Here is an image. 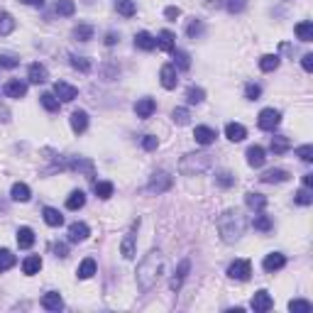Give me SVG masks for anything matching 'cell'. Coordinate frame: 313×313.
<instances>
[{"instance_id": "cell-1", "label": "cell", "mask_w": 313, "mask_h": 313, "mask_svg": "<svg viewBox=\"0 0 313 313\" xmlns=\"http://www.w3.org/2000/svg\"><path fill=\"white\" fill-rule=\"evenodd\" d=\"M162 252H150L147 257L140 262L137 267V282H140V289L142 291H150L152 286L157 284V279L162 276Z\"/></svg>"}, {"instance_id": "cell-2", "label": "cell", "mask_w": 313, "mask_h": 313, "mask_svg": "<svg viewBox=\"0 0 313 313\" xmlns=\"http://www.w3.org/2000/svg\"><path fill=\"white\" fill-rule=\"evenodd\" d=\"M218 228H220V235L225 242H235L242 230H245V218L240 216V211H228L223 218L218 220Z\"/></svg>"}, {"instance_id": "cell-3", "label": "cell", "mask_w": 313, "mask_h": 313, "mask_svg": "<svg viewBox=\"0 0 313 313\" xmlns=\"http://www.w3.org/2000/svg\"><path fill=\"white\" fill-rule=\"evenodd\" d=\"M252 274V264L247 259H235L230 267H228V276L230 279H237V282H247Z\"/></svg>"}, {"instance_id": "cell-4", "label": "cell", "mask_w": 313, "mask_h": 313, "mask_svg": "<svg viewBox=\"0 0 313 313\" xmlns=\"http://www.w3.org/2000/svg\"><path fill=\"white\" fill-rule=\"evenodd\" d=\"M137 228H140V220H135V223H132V228L127 230V235H125V240H123V245H120V252H123V257H125V259H132V257H135Z\"/></svg>"}, {"instance_id": "cell-5", "label": "cell", "mask_w": 313, "mask_h": 313, "mask_svg": "<svg viewBox=\"0 0 313 313\" xmlns=\"http://www.w3.org/2000/svg\"><path fill=\"white\" fill-rule=\"evenodd\" d=\"M259 127L262 130H274L276 125L282 123V113L279 110H274V108H264L262 113H259Z\"/></svg>"}, {"instance_id": "cell-6", "label": "cell", "mask_w": 313, "mask_h": 313, "mask_svg": "<svg viewBox=\"0 0 313 313\" xmlns=\"http://www.w3.org/2000/svg\"><path fill=\"white\" fill-rule=\"evenodd\" d=\"M159 81H162V86L166 88V91H171V88H177V66L174 64H166V66H162V71H159Z\"/></svg>"}, {"instance_id": "cell-7", "label": "cell", "mask_w": 313, "mask_h": 313, "mask_svg": "<svg viewBox=\"0 0 313 313\" xmlns=\"http://www.w3.org/2000/svg\"><path fill=\"white\" fill-rule=\"evenodd\" d=\"M193 137H196V142H198V145H203V147H208V145H213V142H216V137H218V132H216L213 127H205V125H198V127L193 130Z\"/></svg>"}, {"instance_id": "cell-8", "label": "cell", "mask_w": 313, "mask_h": 313, "mask_svg": "<svg viewBox=\"0 0 313 313\" xmlns=\"http://www.w3.org/2000/svg\"><path fill=\"white\" fill-rule=\"evenodd\" d=\"M54 95L59 98V100L68 103V100H74V98L79 95V88H74V86H68V83H64V81H56L54 83Z\"/></svg>"}, {"instance_id": "cell-9", "label": "cell", "mask_w": 313, "mask_h": 313, "mask_svg": "<svg viewBox=\"0 0 313 313\" xmlns=\"http://www.w3.org/2000/svg\"><path fill=\"white\" fill-rule=\"evenodd\" d=\"M5 95L8 98H25V93H27V83L20 81V79H13V81L5 83Z\"/></svg>"}, {"instance_id": "cell-10", "label": "cell", "mask_w": 313, "mask_h": 313, "mask_svg": "<svg viewBox=\"0 0 313 313\" xmlns=\"http://www.w3.org/2000/svg\"><path fill=\"white\" fill-rule=\"evenodd\" d=\"M274 306V301H272V296L267 294V291H257L255 296H252V308L257 313H264V311H269Z\"/></svg>"}, {"instance_id": "cell-11", "label": "cell", "mask_w": 313, "mask_h": 313, "mask_svg": "<svg viewBox=\"0 0 313 313\" xmlns=\"http://www.w3.org/2000/svg\"><path fill=\"white\" fill-rule=\"evenodd\" d=\"M284 264H286L284 255H282V252H272V255L264 257V264H262V267H264V272H279Z\"/></svg>"}, {"instance_id": "cell-12", "label": "cell", "mask_w": 313, "mask_h": 313, "mask_svg": "<svg viewBox=\"0 0 313 313\" xmlns=\"http://www.w3.org/2000/svg\"><path fill=\"white\" fill-rule=\"evenodd\" d=\"M88 235H91V230H88L86 223H74L68 228V242H83Z\"/></svg>"}, {"instance_id": "cell-13", "label": "cell", "mask_w": 313, "mask_h": 313, "mask_svg": "<svg viewBox=\"0 0 313 313\" xmlns=\"http://www.w3.org/2000/svg\"><path fill=\"white\" fill-rule=\"evenodd\" d=\"M225 137H228L230 142H242L247 137V130L240 123H228L225 125Z\"/></svg>"}, {"instance_id": "cell-14", "label": "cell", "mask_w": 313, "mask_h": 313, "mask_svg": "<svg viewBox=\"0 0 313 313\" xmlns=\"http://www.w3.org/2000/svg\"><path fill=\"white\" fill-rule=\"evenodd\" d=\"M154 110H157V103H154L152 98H142V100H137V103H135L137 118H142V120H145V118H150Z\"/></svg>"}, {"instance_id": "cell-15", "label": "cell", "mask_w": 313, "mask_h": 313, "mask_svg": "<svg viewBox=\"0 0 313 313\" xmlns=\"http://www.w3.org/2000/svg\"><path fill=\"white\" fill-rule=\"evenodd\" d=\"M135 47L137 49H142V52H152V49L157 47V40L152 37L150 32H137L135 34Z\"/></svg>"}, {"instance_id": "cell-16", "label": "cell", "mask_w": 313, "mask_h": 313, "mask_svg": "<svg viewBox=\"0 0 313 313\" xmlns=\"http://www.w3.org/2000/svg\"><path fill=\"white\" fill-rule=\"evenodd\" d=\"M264 162H267V157H264V150H262L259 145H255V147H250V150H247V164H250V166L259 169Z\"/></svg>"}, {"instance_id": "cell-17", "label": "cell", "mask_w": 313, "mask_h": 313, "mask_svg": "<svg viewBox=\"0 0 313 313\" xmlns=\"http://www.w3.org/2000/svg\"><path fill=\"white\" fill-rule=\"evenodd\" d=\"M10 196H13V201H17V203H27L29 201V186L27 184H22V181H17V184H13V189H10Z\"/></svg>"}, {"instance_id": "cell-18", "label": "cell", "mask_w": 313, "mask_h": 313, "mask_svg": "<svg viewBox=\"0 0 313 313\" xmlns=\"http://www.w3.org/2000/svg\"><path fill=\"white\" fill-rule=\"evenodd\" d=\"M42 306H44L47 311H59V308L64 306V301H61V294H56V291H49V294H44V296H42Z\"/></svg>"}, {"instance_id": "cell-19", "label": "cell", "mask_w": 313, "mask_h": 313, "mask_svg": "<svg viewBox=\"0 0 313 313\" xmlns=\"http://www.w3.org/2000/svg\"><path fill=\"white\" fill-rule=\"evenodd\" d=\"M171 186V177H166L164 171H159V174H154L150 181V191H157V193H162V191H166Z\"/></svg>"}, {"instance_id": "cell-20", "label": "cell", "mask_w": 313, "mask_h": 313, "mask_svg": "<svg viewBox=\"0 0 313 313\" xmlns=\"http://www.w3.org/2000/svg\"><path fill=\"white\" fill-rule=\"evenodd\" d=\"M86 127H88V115H86L83 110L71 113V130H74V132H83Z\"/></svg>"}, {"instance_id": "cell-21", "label": "cell", "mask_w": 313, "mask_h": 313, "mask_svg": "<svg viewBox=\"0 0 313 313\" xmlns=\"http://www.w3.org/2000/svg\"><path fill=\"white\" fill-rule=\"evenodd\" d=\"M189 259H184L181 264H179V272H174V276H171V289L177 291V289H181V284H184V279H186V274H189Z\"/></svg>"}, {"instance_id": "cell-22", "label": "cell", "mask_w": 313, "mask_h": 313, "mask_svg": "<svg viewBox=\"0 0 313 313\" xmlns=\"http://www.w3.org/2000/svg\"><path fill=\"white\" fill-rule=\"evenodd\" d=\"M286 179H289V174H286L284 169H269V171L262 174V181H264V184H282Z\"/></svg>"}, {"instance_id": "cell-23", "label": "cell", "mask_w": 313, "mask_h": 313, "mask_svg": "<svg viewBox=\"0 0 313 313\" xmlns=\"http://www.w3.org/2000/svg\"><path fill=\"white\" fill-rule=\"evenodd\" d=\"M27 79H29V83H44L47 81V66H42V64H32V66H29Z\"/></svg>"}, {"instance_id": "cell-24", "label": "cell", "mask_w": 313, "mask_h": 313, "mask_svg": "<svg viewBox=\"0 0 313 313\" xmlns=\"http://www.w3.org/2000/svg\"><path fill=\"white\" fill-rule=\"evenodd\" d=\"M17 245L22 247V250L34 245V232H32V228H20L17 230Z\"/></svg>"}, {"instance_id": "cell-25", "label": "cell", "mask_w": 313, "mask_h": 313, "mask_svg": "<svg viewBox=\"0 0 313 313\" xmlns=\"http://www.w3.org/2000/svg\"><path fill=\"white\" fill-rule=\"evenodd\" d=\"M294 32H296V37H299L301 42H311L313 40V25L308 22V20L299 22V25L294 27Z\"/></svg>"}, {"instance_id": "cell-26", "label": "cell", "mask_w": 313, "mask_h": 313, "mask_svg": "<svg viewBox=\"0 0 313 313\" xmlns=\"http://www.w3.org/2000/svg\"><path fill=\"white\" fill-rule=\"evenodd\" d=\"M40 269H42V259H40V255H32V257H27L25 262H22V272L27 274V276L37 274Z\"/></svg>"}, {"instance_id": "cell-27", "label": "cell", "mask_w": 313, "mask_h": 313, "mask_svg": "<svg viewBox=\"0 0 313 313\" xmlns=\"http://www.w3.org/2000/svg\"><path fill=\"white\" fill-rule=\"evenodd\" d=\"M157 47L164 49V52H174V34L169 29H162L159 32V40H157Z\"/></svg>"}, {"instance_id": "cell-28", "label": "cell", "mask_w": 313, "mask_h": 313, "mask_svg": "<svg viewBox=\"0 0 313 313\" xmlns=\"http://www.w3.org/2000/svg\"><path fill=\"white\" fill-rule=\"evenodd\" d=\"M44 223L52 225V228H59L64 223V216L56 211V208H44Z\"/></svg>"}, {"instance_id": "cell-29", "label": "cell", "mask_w": 313, "mask_h": 313, "mask_svg": "<svg viewBox=\"0 0 313 313\" xmlns=\"http://www.w3.org/2000/svg\"><path fill=\"white\" fill-rule=\"evenodd\" d=\"M79 279H91V276H93L95 274V259H83L81 264H79Z\"/></svg>"}, {"instance_id": "cell-30", "label": "cell", "mask_w": 313, "mask_h": 313, "mask_svg": "<svg viewBox=\"0 0 313 313\" xmlns=\"http://www.w3.org/2000/svg\"><path fill=\"white\" fill-rule=\"evenodd\" d=\"M83 203H86V193H83V191H74V193L66 198L68 211H79V208H83Z\"/></svg>"}, {"instance_id": "cell-31", "label": "cell", "mask_w": 313, "mask_h": 313, "mask_svg": "<svg viewBox=\"0 0 313 313\" xmlns=\"http://www.w3.org/2000/svg\"><path fill=\"white\" fill-rule=\"evenodd\" d=\"M54 10H56V15L68 17V15H74V10H76V3H74V0H56Z\"/></svg>"}, {"instance_id": "cell-32", "label": "cell", "mask_w": 313, "mask_h": 313, "mask_svg": "<svg viewBox=\"0 0 313 313\" xmlns=\"http://www.w3.org/2000/svg\"><path fill=\"white\" fill-rule=\"evenodd\" d=\"M15 255L10 250H0V272H8V269H13L15 267Z\"/></svg>"}, {"instance_id": "cell-33", "label": "cell", "mask_w": 313, "mask_h": 313, "mask_svg": "<svg viewBox=\"0 0 313 313\" xmlns=\"http://www.w3.org/2000/svg\"><path fill=\"white\" fill-rule=\"evenodd\" d=\"M118 13L123 15V17H132L137 13L135 0H118Z\"/></svg>"}, {"instance_id": "cell-34", "label": "cell", "mask_w": 313, "mask_h": 313, "mask_svg": "<svg viewBox=\"0 0 313 313\" xmlns=\"http://www.w3.org/2000/svg\"><path fill=\"white\" fill-rule=\"evenodd\" d=\"M203 98H205V91H203V88H198V86H191L189 91H186V100H189L191 106L203 103Z\"/></svg>"}, {"instance_id": "cell-35", "label": "cell", "mask_w": 313, "mask_h": 313, "mask_svg": "<svg viewBox=\"0 0 313 313\" xmlns=\"http://www.w3.org/2000/svg\"><path fill=\"white\" fill-rule=\"evenodd\" d=\"M245 201H247V205H250V208H255V211H262V208L267 205V198H264L262 193H247Z\"/></svg>"}, {"instance_id": "cell-36", "label": "cell", "mask_w": 313, "mask_h": 313, "mask_svg": "<svg viewBox=\"0 0 313 313\" xmlns=\"http://www.w3.org/2000/svg\"><path fill=\"white\" fill-rule=\"evenodd\" d=\"M252 225H255V230H259V232H269L272 230V220H269V216H255L252 218Z\"/></svg>"}, {"instance_id": "cell-37", "label": "cell", "mask_w": 313, "mask_h": 313, "mask_svg": "<svg viewBox=\"0 0 313 313\" xmlns=\"http://www.w3.org/2000/svg\"><path fill=\"white\" fill-rule=\"evenodd\" d=\"M259 68L262 71H274V68H279V56L276 54H267L259 59Z\"/></svg>"}, {"instance_id": "cell-38", "label": "cell", "mask_w": 313, "mask_h": 313, "mask_svg": "<svg viewBox=\"0 0 313 313\" xmlns=\"http://www.w3.org/2000/svg\"><path fill=\"white\" fill-rule=\"evenodd\" d=\"M95 196L103 198V201L110 198V196H113V184H110V181H95Z\"/></svg>"}, {"instance_id": "cell-39", "label": "cell", "mask_w": 313, "mask_h": 313, "mask_svg": "<svg viewBox=\"0 0 313 313\" xmlns=\"http://www.w3.org/2000/svg\"><path fill=\"white\" fill-rule=\"evenodd\" d=\"M13 29H15V20H13V15L3 13V15H0V34H10Z\"/></svg>"}, {"instance_id": "cell-40", "label": "cell", "mask_w": 313, "mask_h": 313, "mask_svg": "<svg viewBox=\"0 0 313 313\" xmlns=\"http://www.w3.org/2000/svg\"><path fill=\"white\" fill-rule=\"evenodd\" d=\"M74 37L79 42H88L93 37V27H91V25H79V27L74 29Z\"/></svg>"}, {"instance_id": "cell-41", "label": "cell", "mask_w": 313, "mask_h": 313, "mask_svg": "<svg viewBox=\"0 0 313 313\" xmlns=\"http://www.w3.org/2000/svg\"><path fill=\"white\" fill-rule=\"evenodd\" d=\"M42 100V106H44V108L49 110V113H54V110H59V98H56L54 93H44L40 98Z\"/></svg>"}, {"instance_id": "cell-42", "label": "cell", "mask_w": 313, "mask_h": 313, "mask_svg": "<svg viewBox=\"0 0 313 313\" xmlns=\"http://www.w3.org/2000/svg\"><path fill=\"white\" fill-rule=\"evenodd\" d=\"M289 150V140L286 137H272V152L274 154H284V152Z\"/></svg>"}, {"instance_id": "cell-43", "label": "cell", "mask_w": 313, "mask_h": 313, "mask_svg": "<svg viewBox=\"0 0 313 313\" xmlns=\"http://www.w3.org/2000/svg\"><path fill=\"white\" fill-rule=\"evenodd\" d=\"M289 311H294V313H311L313 311V306L308 303V301H291L289 303Z\"/></svg>"}, {"instance_id": "cell-44", "label": "cell", "mask_w": 313, "mask_h": 313, "mask_svg": "<svg viewBox=\"0 0 313 313\" xmlns=\"http://www.w3.org/2000/svg\"><path fill=\"white\" fill-rule=\"evenodd\" d=\"M71 66L86 74V71H91V61H88L86 56H71Z\"/></svg>"}, {"instance_id": "cell-45", "label": "cell", "mask_w": 313, "mask_h": 313, "mask_svg": "<svg viewBox=\"0 0 313 313\" xmlns=\"http://www.w3.org/2000/svg\"><path fill=\"white\" fill-rule=\"evenodd\" d=\"M296 203L299 205H311L313 203V196H311V191H308V186H303V189L296 193Z\"/></svg>"}, {"instance_id": "cell-46", "label": "cell", "mask_w": 313, "mask_h": 313, "mask_svg": "<svg viewBox=\"0 0 313 313\" xmlns=\"http://www.w3.org/2000/svg\"><path fill=\"white\" fill-rule=\"evenodd\" d=\"M174 59H177V66L179 68H189L191 66V59L186 52H181V49H174Z\"/></svg>"}, {"instance_id": "cell-47", "label": "cell", "mask_w": 313, "mask_h": 313, "mask_svg": "<svg viewBox=\"0 0 313 313\" xmlns=\"http://www.w3.org/2000/svg\"><path fill=\"white\" fill-rule=\"evenodd\" d=\"M259 95H262V88H259L257 83H247L245 86V98L247 100H257Z\"/></svg>"}, {"instance_id": "cell-48", "label": "cell", "mask_w": 313, "mask_h": 313, "mask_svg": "<svg viewBox=\"0 0 313 313\" xmlns=\"http://www.w3.org/2000/svg\"><path fill=\"white\" fill-rule=\"evenodd\" d=\"M171 118H174V123H179V125H189V110L177 108L174 113H171Z\"/></svg>"}, {"instance_id": "cell-49", "label": "cell", "mask_w": 313, "mask_h": 313, "mask_svg": "<svg viewBox=\"0 0 313 313\" xmlns=\"http://www.w3.org/2000/svg\"><path fill=\"white\" fill-rule=\"evenodd\" d=\"M20 64V59L17 56H13V54H0V66L3 68H15Z\"/></svg>"}, {"instance_id": "cell-50", "label": "cell", "mask_w": 313, "mask_h": 313, "mask_svg": "<svg viewBox=\"0 0 313 313\" xmlns=\"http://www.w3.org/2000/svg\"><path fill=\"white\" fill-rule=\"evenodd\" d=\"M296 154L301 157V162H311V159H313V147H311V145H303V147H299V150H296Z\"/></svg>"}, {"instance_id": "cell-51", "label": "cell", "mask_w": 313, "mask_h": 313, "mask_svg": "<svg viewBox=\"0 0 313 313\" xmlns=\"http://www.w3.org/2000/svg\"><path fill=\"white\" fill-rule=\"evenodd\" d=\"M157 145H159V140H157V137L154 135H145V140H142V147H145V150H157Z\"/></svg>"}, {"instance_id": "cell-52", "label": "cell", "mask_w": 313, "mask_h": 313, "mask_svg": "<svg viewBox=\"0 0 313 313\" xmlns=\"http://www.w3.org/2000/svg\"><path fill=\"white\" fill-rule=\"evenodd\" d=\"M225 5H228V10H230V13H240V10L245 8V0H228Z\"/></svg>"}, {"instance_id": "cell-53", "label": "cell", "mask_w": 313, "mask_h": 313, "mask_svg": "<svg viewBox=\"0 0 313 313\" xmlns=\"http://www.w3.org/2000/svg\"><path fill=\"white\" fill-rule=\"evenodd\" d=\"M186 32H189V37H196V34H201V32H203V25L193 20V22L189 25V29H186Z\"/></svg>"}, {"instance_id": "cell-54", "label": "cell", "mask_w": 313, "mask_h": 313, "mask_svg": "<svg viewBox=\"0 0 313 313\" xmlns=\"http://www.w3.org/2000/svg\"><path fill=\"white\" fill-rule=\"evenodd\" d=\"M301 64H303L306 71H313V54H306L303 59H301Z\"/></svg>"}, {"instance_id": "cell-55", "label": "cell", "mask_w": 313, "mask_h": 313, "mask_svg": "<svg viewBox=\"0 0 313 313\" xmlns=\"http://www.w3.org/2000/svg\"><path fill=\"white\" fill-rule=\"evenodd\" d=\"M179 13H181V10H179V8H166V17H169V20H174V17H179Z\"/></svg>"}, {"instance_id": "cell-56", "label": "cell", "mask_w": 313, "mask_h": 313, "mask_svg": "<svg viewBox=\"0 0 313 313\" xmlns=\"http://www.w3.org/2000/svg\"><path fill=\"white\" fill-rule=\"evenodd\" d=\"M56 257H66V245H54Z\"/></svg>"}, {"instance_id": "cell-57", "label": "cell", "mask_w": 313, "mask_h": 313, "mask_svg": "<svg viewBox=\"0 0 313 313\" xmlns=\"http://www.w3.org/2000/svg\"><path fill=\"white\" fill-rule=\"evenodd\" d=\"M220 184H223V186H230L232 184V179H230V174H220V179H218Z\"/></svg>"}, {"instance_id": "cell-58", "label": "cell", "mask_w": 313, "mask_h": 313, "mask_svg": "<svg viewBox=\"0 0 313 313\" xmlns=\"http://www.w3.org/2000/svg\"><path fill=\"white\" fill-rule=\"evenodd\" d=\"M313 184V174H306V177H303V186H311Z\"/></svg>"}, {"instance_id": "cell-59", "label": "cell", "mask_w": 313, "mask_h": 313, "mask_svg": "<svg viewBox=\"0 0 313 313\" xmlns=\"http://www.w3.org/2000/svg\"><path fill=\"white\" fill-rule=\"evenodd\" d=\"M115 42H118V37H115V34H113V32H110L108 37H106V44H115Z\"/></svg>"}, {"instance_id": "cell-60", "label": "cell", "mask_w": 313, "mask_h": 313, "mask_svg": "<svg viewBox=\"0 0 313 313\" xmlns=\"http://www.w3.org/2000/svg\"><path fill=\"white\" fill-rule=\"evenodd\" d=\"M22 3H25V5H42L44 0H22Z\"/></svg>"}]
</instances>
